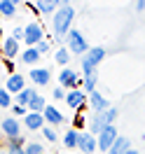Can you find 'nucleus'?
Masks as SVG:
<instances>
[{
	"label": "nucleus",
	"instance_id": "nucleus-1",
	"mask_svg": "<svg viewBox=\"0 0 145 154\" xmlns=\"http://www.w3.org/2000/svg\"><path fill=\"white\" fill-rule=\"evenodd\" d=\"M73 19H75V7L68 5L66 0H61V7L52 17V30H54V40L56 42H66L68 33L73 30Z\"/></svg>",
	"mask_w": 145,
	"mask_h": 154
},
{
	"label": "nucleus",
	"instance_id": "nucleus-2",
	"mask_svg": "<svg viewBox=\"0 0 145 154\" xmlns=\"http://www.w3.org/2000/svg\"><path fill=\"white\" fill-rule=\"evenodd\" d=\"M66 47H68V51L75 54V56H84L89 49H91V47H89V42H87V38H84V33L77 30V28H73L70 33H68Z\"/></svg>",
	"mask_w": 145,
	"mask_h": 154
},
{
	"label": "nucleus",
	"instance_id": "nucleus-3",
	"mask_svg": "<svg viewBox=\"0 0 145 154\" xmlns=\"http://www.w3.org/2000/svg\"><path fill=\"white\" fill-rule=\"evenodd\" d=\"M103 58H106V49L103 47H91L82 56V75H91V72H98L96 68L103 63Z\"/></svg>",
	"mask_w": 145,
	"mask_h": 154
},
{
	"label": "nucleus",
	"instance_id": "nucleus-4",
	"mask_svg": "<svg viewBox=\"0 0 145 154\" xmlns=\"http://www.w3.org/2000/svg\"><path fill=\"white\" fill-rule=\"evenodd\" d=\"M45 38V28H42V23L40 21H28L26 26H24V42H26V47H38Z\"/></svg>",
	"mask_w": 145,
	"mask_h": 154
},
{
	"label": "nucleus",
	"instance_id": "nucleus-5",
	"mask_svg": "<svg viewBox=\"0 0 145 154\" xmlns=\"http://www.w3.org/2000/svg\"><path fill=\"white\" fill-rule=\"evenodd\" d=\"M58 87H63L66 91L82 89V75H77L73 68H63V70L58 72Z\"/></svg>",
	"mask_w": 145,
	"mask_h": 154
},
{
	"label": "nucleus",
	"instance_id": "nucleus-6",
	"mask_svg": "<svg viewBox=\"0 0 145 154\" xmlns=\"http://www.w3.org/2000/svg\"><path fill=\"white\" fill-rule=\"evenodd\" d=\"M119 138V133H117V126H106L103 128V133L98 135L96 140H98V152H110V147L115 145V140Z\"/></svg>",
	"mask_w": 145,
	"mask_h": 154
},
{
	"label": "nucleus",
	"instance_id": "nucleus-7",
	"mask_svg": "<svg viewBox=\"0 0 145 154\" xmlns=\"http://www.w3.org/2000/svg\"><path fill=\"white\" fill-rule=\"evenodd\" d=\"M87 103H89V96L84 94V91H82V89L68 91V96H66V105L70 107V110H75V112H82Z\"/></svg>",
	"mask_w": 145,
	"mask_h": 154
},
{
	"label": "nucleus",
	"instance_id": "nucleus-8",
	"mask_svg": "<svg viewBox=\"0 0 145 154\" xmlns=\"http://www.w3.org/2000/svg\"><path fill=\"white\" fill-rule=\"evenodd\" d=\"M77 149H80L82 154H94V152H98V140H96V135H91L89 131H80Z\"/></svg>",
	"mask_w": 145,
	"mask_h": 154
},
{
	"label": "nucleus",
	"instance_id": "nucleus-9",
	"mask_svg": "<svg viewBox=\"0 0 145 154\" xmlns=\"http://www.w3.org/2000/svg\"><path fill=\"white\" fill-rule=\"evenodd\" d=\"M0 131L5 135V140H10V138H19L21 135V124L17 117H5L2 122H0Z\"/></svg>",
	"mask_w": 145,
	"mask_h": 154
},
{
	"label": "nucleus",
	"instance_id": "nucleus-10",
	"mask_svg": "<svg viewBox=\"0 0 145 154\" xmlns=\"http://www.w3.org/2000/svg\"><path fill=\"white\" fill-rule=\"evenodd\" d=\"M5 89L10 91L12 96L21 94V91L26 89V77L19 75V72H12V75H7V79H5Z\"/></svg>",
	"mask_w": 145,
	"mask_h": 154
},
{
	"label": "nucleus",
	"instance_id": "nucleus-11",
	"mask_svg": "<svg viewBox=\"0 0 145 154\" xmlns=\"http://www.w3.org/2000/svg\"><path fill=\"white\" fill-rule=\"evenodd\" d=\"M0 56L5 58V61H12L14 56H19V42L12 38V35L0 42Z\"/></svg>",
	"mask_w": 145,
	"mask_h": 154
},
{
	"label": "nucleus",
	"instance_id": "nucleus-12",
	"mask_svg": "<svg viewBox=\"0 0 145 154\" xmlns=\"http://www.w3.org/2000/svg\"><path fill=\"white\" fill-rule=\"evenodd\" d=\"M30 82L35 84V87H47L49 82H52V72H49V68H30Z\"/></svg>",
	"mask_w": 145,
	"mask_h": 154
},
{
	"label": "nucleus",
	"instance_id": "nucleus-13",
	"mask_svg": "<svg viewBox=\"0 0 145 154\" xmlns=\"http://www.w3.org/2000/svg\"><path fill=\"white\" fill-rule=\"evenodd\" d=\"M61 7V0H38V2H33V10L38 12V14H45V17H54L56 10Z\"/></svg>",
	"mask_w": 145,
	"mask_h": 154
},
{
	"label": "nucleus",
	"instance_id": "nucleus-14",
	"mask_svg": "<svg viewBox=\"0 0 145 154\" xmlns=\"http://www.w3.org/2000/svg\"><path fill=\"white\" fill-rule=\"evenodd\" d=\"M89 105H91V110H94V115H103L106 110H110V103H108V98L103 96V94H98V91L89 94Z\"/></svg>",
	"mask_w": 145,
	"mask_h": 154
},
{
	"label": "nucleus",
	"instance_id": "nucleus-15",
	"mask_svg": "<svg viewBox=\"0 0 145 154\" xmlns=\"http://www.w3.org/2000/svg\"><path fill=\"white\" fill-rule=\"evenodd\" d=\"M24 126H26L28 131H42V128L47 126V122H45L42 112H28V115L24 117Z\"/></svg>",
	"mask_w": 145,
	"mask_h": 154
},
{
	"label": "nucleus",
	"instance_id": "nucleus-16",
	"mask_svg": "<svg viewBox=\"0 0 145 154\" xmlns=\"http://www.w3.org/2000/svg\"><path fill=\"white\" fill-rule=\"evenodd\" d=\"M42 117H45V122H47V124L52 126V128H54V126H61L63 122H66L63 112H58V107H54V105H47V107H45Z\"/></svg>",
	"mask_w": 145,
	"mask_h": 154
},
{
	"label": "nucleus",
	"instance_id": "nucleus-17",
	"mask_svg": "<svg viewBox=\"0 0 145 154\" xmlns=\"http://www.w3.org/2000/svg\"><path fill=\"white\" fill-rule=\"evenodd\" d=\"M40 51L35 47H26L24 51H21V63L24 66H30V68H38V63H40Z\"/></svg>",
	"mask_w": 145,
	"mask_h": 154
},
{
	"label": "nucleus",
	"instance_id": "nucleus-18",
	"mask_svg": "<svg viewBox=\"0 0 145 154\" xmlns=\"http://www.w3.org/2000/svg\"><path fill=\"white\" fill-rule=\"evenodd\" d=\"M106 119H103V115H91V117H89V133H91V135H96V138H98V135H101V133H103V128H106Z\"/></svg>",
	"mask_w": 145,
	"mask_h": 154
},
{
	"label": "nucleus",
	"instance_id": "nucleus-19",
	"mask_svg": "<svg viewBox=\"0 0 145 154\" xmlns=\"http://www.w3.org/2000/svg\"><path fill=\"white\" fill-rule=\"evenodd\" d=\"M129 149H131V140H129L126 135H119V138L115 140V145L110 147V152H108V154H126Z\"/></svg>",
	"mask_w": 145,
	"mask_h": 154
},
{
	"label": "nucleus",
	"instance_id": "nucleus-20",
	"mask_svg": "<svg viewBox=\"0 0 145 154\" xmlns=\"http://www.w3.org/2000/svg\"><path fill=\"white\" fill-rule=\"evenodd\" d=\"M77 140H80L77 128H68L66 133H63V147L66 149H77Z\"/></svg>",
	"mask_w": 145,
	"mask_h": 154
},
{
	"label": "nucleus",
	"instance_id": "nucleus-21",
	"mask_svg": "<svg viewBox=\"0 0 145 154\" xmlns=\"http://www.w3.org/2000/svg\"><path fill=\"white\" fill-rule=\"evenodd\" d=\"M96 84H98V72H91V75H82V91H84L87 96L96 91Z\"/></svg>",
	"mask_w": 145,
	"mask_h": 154
},
{
	"label": "nucleus",
	"instance_id": "nucleus-22",
	"mask_svg": "<svg viewBox=\"0 0 145 154\" xmlns=\"http://www.w3.org/2000/svg\"><path fill=\"white\" fill-rule=\"evenodd\" d=\"M35 94H38V91H35V89H24V91H21V94H17V96H14V105H21V107H28V103H30V98L35 96Z\"/></svg>",
	"mask_w": 145,
	"mask_h": 154
},
{
	"label": "nucleus",
	"instance_id": "nucleus-23",
	"mask_svg": "<svg viewBox=\"0 0 145 154\" xmlns=\"http://www.w3.org/2000/svg\"><path fill=\"white\" fill-rule=\"evenodd\" d=\"M0 14L2 19H12L17 14V0H0Z\"/></svg>",
	"mask_w": 145,
	"mask_h": 154
},
{
	"label": "nucleus",
	"instance_id": "nucleus-24",
	"mask_svg": "<svg viewBox=\"0 0 145 154\" xmlns=\"http://www.w3.org/2000/svg\"><path fill=\"white\" fill-rule=\"evenodd\" d=\"M45 107H47V100L42 94H35V96L30 98L28 103V112H45Z\"/></svg>",
	"mask_w": 145,
	"mask_h": 154
},
{
	"label": "nucleus",
	"instance_id": "nucleus-25",
	"mask_svg": "<svg viewBox=\"0 0 145 154\" xmlns=\"http://www.w3.org/2000/svg\"><path fill=\"white\" fill-rule=\"evenodd\" d=\"M54 61H56L61 68H68V61H70V51H68L66 45L56 49V54H54Z\"/></svg>",
	"mask_w": 145,
	"mask_h": 154
},
{
	"label": "nucleus",
	"instance_id": "nucleus-26",
	"mask_svg": "<svg viewBox=\"0 0 145 154\" xmlns=\"http://www.w3.org/2000/svg\"><path fill=\"white\" fill-rule=\"evenodd\" d=\"M12 105H14V103H12V94L2 87V89H0V107H2V110L10 107V110H12Z\"/></svg>",
	"mask_w": 145,
	"mask_h": 154
},
{
	"label": "nucleus",
	"instance_id": "nucleus-27",
	"mask_svg": "<svg viewBox=\"0 0 145 154\" xmlns=\"http://www.w3.org/2000/svg\"><path fill=\"white\" fill-rule=\"evenodd\" d=\"M117 117H119V110H117V107H110V110H106V112H103V119H106L108 126H115Z\"/></svg>",
	"mask_w": 145,
	"mask_h": 154
},
{
	"label": "nucleus",
	"instance_id": "nucleus-28",
	"mask_svg": "<svg viewBox=\"0 0 145 154\" xmlns=\"http://www.w3.org/2000/svg\"><path fill=\"white\" fill-rule=\"evenodd\" d=\"M24 147H26V138H24V135L7 140V149H24Z\"/></svg>",
	"mask_w": 145,
	"mask_h": 154
},
{
	"label": "nucleus",
	"instance_id": "nucleus-29",
	"mask_svg": "<svg viewBox=\"0 0 145 154\" xmlns=\"http://www.w3.org/2000/svg\"><path fill=\"white\" fill-rule=\"evenodd\" d=\"M24 152L26 154H45V147L40 143H28L26 147H24Z\"/></svg>",
	"mask_w": 145,
	"mask_h": 154
},
{
	"label": "nucleus",
	"instance_id": "nucleus-30",
	"mask_svg": "<svg viewBox=\"0 0 145 154\" xmlns=\"http://www.w3.org/2000/svg\"><path fill=\"white\" fill-rule=\"evenodd\" d=\"M42 135H45V138H47L49 143H56V140H58V135H56V131H54V128H52V126H45V128H42Z\"/></svg>",
	"mask_w": 145,
	"mask_h": 154
},
{
	"label": "nucleus",
	"instance_id": "nucleus-31",
	"mask_svg": "<svg viewBox=\"0 0 145 154\" xmlns=\"http://www.w3.org/2000/svg\"><path fill=\"white\" fill-rule=\"evenodd\" d=\"M35 49L40 51V56H45V54H49V51H52V42H49V40H42Z\"/></svg>",
	"mask_w": 145,
	"mask_h": 154
},
{
	"label": "nucleus",
	"instance_id": "nucleus-32",
	"mask_svg": "<svg viewBox=\"0 0 145 154\" xmlns=\"http://www.w3.org/2000/svg\"><path fill=\"white\" fill-rule=\"evenodd\" d=\"M52 96H54V100H66V96H68V91L63 87H56L54 91H52Z\"/></svg>",
	"mask_w": 145,
	"mask_h": 154
},
{
	"label": "nucleus",
	"instance_id": "nucleus-33",
	"mask_svg": "<svg viewBox=\"0 0 145 154\" xmlns=\"http://www.w3.org/2000/svg\"><path fill=\"white\" fill-rule=\"evenodd\" d=\"M12 115H14V117H26V115H28V107H21V105H12Z\"/></svg>",
	"mask_w": 145,
	"mask_h": 154
},
{
	"label": "nucleus",
	"instance_id": "nucleus-34",
	"mask_svg": "<svg viewBox=\"0 0 145 154\" xmlns=\"http://www.w3.org/2000/svg\"><path fill=\"white\" fill-rule=\"evenodd\" d=\"M12 38L17 40V42H21V40H24V26H17V28H12Z\"/></svg>",
	"mask_w": 145,
	"mask_h": 154
},
{
	"label": "nucleus",
	"instance_id": "nucleus-35",
	"mask_svg": "<svg viewBox=\"0 0 145 154\" xmlns=\"http://www.w3.org/2000/svg\"><path fill=\"white\" fill-rule=\"evenodd\" d=\"M82 124H84V117H82V115H77V117H75V126H73V128H80Z\"/></svg>",
	"mask_w": 145,
	"mask_h": 154
},
{
	"label": "nucleus",
	"instance_id": "nucleus-36",
	"mask_svg": "<svg viewBox=\"0 0 145 154\" xmlns=\"http://www.w3.org/2000/svg\"><path fill=\"white\" fill-rule=\"evenodd\" d=\"M145 10V0H138L136 2V12H143Z\"/></svg>",
	"mask_w": 145,
	"mask_h": 154
},
{
	"label": "nucleus",
	"instance_id": "nucleus-37",
	"mask_svg": "<svg viewBox=\"0 0 145 154\" xmlns=\"http://www.w3.org/2000/svg\"><path fill=\"white\" fill-rule=\"evenodd\" d=\"M7 154H26L24 149H7Z\"/></svg>",
	"mask_w": 145,
	"mask_h": 154
},
{
	"label": "nucleus",
	"instance_id": "nucleus-38",
	"mask_svg": "<svg viewBox=\"0 0 145 154\" xmlns=\"http://www.w3.org/2000/svg\"><path fill=\"white\" fill-rule=\"evenodd\" d=\"M126 154H138V149H134V147H131V149H129Z\"/></svg>",
	"mask_w": 145,
	"mask_h": 154
},
{
	"label": "nucleus",
	"instance_id": "nucleus-39",
	"mask_svg": "<svg viewBox=\"0 0 145 154\" xmlns=\"http://www.w3.org/2000/svg\"><path fill=\"white\" fill-rule=\"evenodd\" d=\"M2 40H5V38H2V26H0V42H2Z\"/></svg>",
	"mask_w": 145,
	"mask_h": 154
},
{
	"label": "nucleus",
	"instance_id": "nucleus-40",
	"mask_svg": "<svg viewBox=\"0 0 145 154\" xmlns=\"http://www.w3.org/2000/svg\"><path fill=\"white\" fill-rule=\"evenodd\" d=\"M0 21H2V14H0Z\"/></svg>",
	"mask_w": 145,
	"mask_h": 154
}]
</instances>
